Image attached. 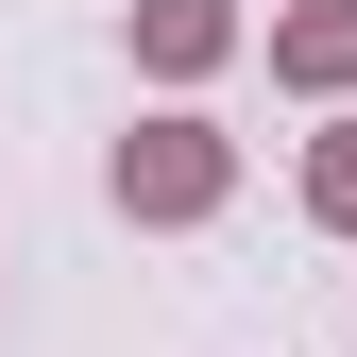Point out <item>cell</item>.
Segmentation results:
<instances>
[{"instance_id":"obj_4","label":"cell","mask_w":357,"mask_h":357,"mask_svg":"<svg viewBox=\"0 0 357 357\" xmlns=\"http://www.w3.org/2000/svg\"><path fill=\"white\" fill-rule=\"evenodd\" d=\"M306 221H324V238H357V102L306 137Z\"/></svg>"},{"instance_id":"obj_3","label":"cell","mask_w":357,"mask_h":357,"mask_svg":"<svg viewBox=\"0 0 357 357\" xmlns=\"http://www.w3.org/2000/svg\"><path fill=\"white\" fill-rule=\"evenodd\" d=\"M221 52H238V0H137V68L153 85H204Z\"/></svg>"},{"instance_id":"obj_2","label":"cell","mask_w":357,"mask_h":357,"mask_svg":"<svg viewBox=\"0 0 357 357\" xmlns=\"http://www.w3.org/2000/svg\"><path fill=\"white\" fill-rule=\"evenodd\" d=\"M273 85L357 102V0H289V17H273Z\"/></svg>"},{"instance_id":"obj_1","label":"cell","mask_w":357,"mask_h":357,"mask_svg":"<svg viewBox=\"0 0 357 357\" xmlns=\"http://www.w3.org/2000/svg\"><path fill=\"white\" fill-rule=\"evenodd\" d=\"M102 188H119V221H221V204H238V137L170 102V119H137V137H119Z\"/></svg>"}]
</instances>
